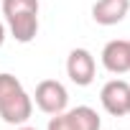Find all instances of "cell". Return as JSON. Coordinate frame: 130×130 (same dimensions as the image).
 Listing matches in <instances>:
<instances>
[{
  "label": "cell",
  "instance_id": "cell-7",
  "mask_svg": "<svg viewBox=\"0 0 130 130\" xmlns=\"http://www.w3.org/2000/svg\"><path fill=\"white\" fill-rule=\"evenodd\" d=\"M8 21V31L18 43H31L38 33V13H15V15H5Z\"/></svg>",
  "mask_w": 130,
  "mask_h": 130
},
{
  "label": "cell",
  "instance_id": "cell-12",
  "mask_svg": "<svg viewBox=\"0 0 130 130\" xmlns=\"http://www.w3.org/2000/svg\"><path fill=\"white\" fill-rule=\"evenodd\" d=\"M18 130H36V127H28V125H21Z\"/></svg>",
  "mask_w": 130,
  "mask_h": 130
},
{
  "label": "cell",
  "instance_id": "cell-13",
  "mask_svg": "<svg viewBox=\"0 0 130 130\" xmlns=\"http://www.w3.org/2000/svg\"><path fill=\"white\" fill-rule=\"evenodd\" d=\"M127 115H130V102H127Z\"/></svg>",
  "mask_w": 130,
  "mask_h": 130
},
{
  "label": "cell",
  "instance_id": "cell-8",
  "mask_svg": "<svg viewBox=\"0 0 130 130\" xmlns=\"http://www.w3.org/2000/svg\"><path fill=\"white\" fill-rule=\"evenodd\" d=\"M72 122L77 125V130H100L102 127V120L97 115V110H92L89 105H79L74 110H67Z\"/></svg>",
  "mask_w": 130,
  "mask_h": 130
},
{
  "label": "cell",
  "instance_id": "cell-10",
  "mask_svg": "<svg viewBox=\"0 0 130 130\" xmlns=\"http://www.w3.org/2000/svg\"><path fill=\"white\" fill-rule=\"evenodd\" d=\"M46 130H77V125L72 122V117H69V112L64 110V112H59V115H54V117L48 120V125H46Z\"/></svg>",
  "mask_w": 130,
  "mask_h": 130
},
{
  "label": "cell",
  "instance_id": "cell-4",
  "mask_svg": "<svg viewBox=\"0 0 130 130\" xmlns=\"http://www.w3.org/2000/svg\"><path fill=\"white\" fill-rule=\"evenodd\" d=\"M100 100H102V107L115 115V117H122L127 115V102H130V84L125 79H112L102 87L100 92Z\"/></svg>",
  "mask_w": 130,
  "mask_h": 130
},
{
  "label": "cell",
  "instance_id": "cell-5",
  "mask_svg": "<svg viewBox=\"0 0 130 130\" xmlns=\"http://www.w3.org/2000/svg\"><path fill=\"white\" fill-rule=\"evenodd\" d=\"M102 67L110 74H125L130 72V41L112 38L102 48Z\"/></svg>",
  "mask_w": 130,
  "mask_h": 130
},
{
  "label": "cell",
  "instance_id": "cell-2",
  "mask_svg": "<svg viewBox=\"0 0 130 130\" xmlns=\"http://www.w3.org/2000/svg\"><path fill=\"white\" fill-rule=\"evenodd\" d=\"M33 112V97L21 87L0 100V117L8 125H26V120Z\"/></svg>",
  "mask_w": 130,
  "mask_h": 130
},
{
  "label": "cell",
  "instance_id": "cell-6",
  "mask_svg": "<svg viewBox=\"0 0 130 130\" xmlns=\"http://www.w3.org/2000/svg\"><path fill=\"white\" fill-rule=\"evenodd\" d=\"M130 10V0H97L92 5V18L100 26H115L120 23Z\"/></svg>",
  "mask_w": 130,
  "mask_h": 130
},
{
  "label": "cell",
  "instance_id": "cell-9",
  "mask_svg": "<svg viewBox=\"0 0 130 130\" xmlns=\"http://www.w3.org/2000/svg\"><path fill=\"white\" fill-rule=\"evenodd\" d=\"M38 13V0H3V15Z\"/></svg>",
  "mask_w": 130,
  "mask_h": 130
},
{
  "label": "cell",
  "instance_id": "cell-11",
  "mask_svg": "<svg viewBox=\"0 0 130 130\" xmlns=\"http://www.w3.org/2000/svg\"><path fill=\"white\" fill-rule=\"evenodd\" d=\"M3 43H5V23L0 21V46H3Z\"/></svg>",
  "mask_w": 130,
  "mask_h": 130
},
{
  "label": "cell",
  "instance_id": "cell-1",
  "mask_svg": "<svg viewBox=\"0 0 130 130\" xmlns=\"http://www.w3.org/2000/svg\"><path fill=\"white\" fill-rule=\"evenodd\" d=\"M33 102H36V107L41 112L59 115V112L67 110V105H69V92H67V87H64L61 82H56V79H43L36 87Z\"/></svg>",
  "mask_w": 130,
  "mask_h": 130
},
{
  "label": "cell",
  "instance_id": "cell-3",
  "mask_svg": "<svg viewBox=\"0 0 130 130\" xmlns=\"http://www.w3.org/2000/svg\"><path fill=\"white\" fill-rule=\"evenodd\" d=\"M67 74L77 87H87L94 82L97 74V61L87 48H74L67 59Z\"/></svg>",
  "mask_w": 130,
  "mask_h": 130
}]
</instances>
